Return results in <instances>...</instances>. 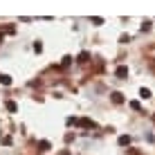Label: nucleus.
I'll list each match as a JSON object with an SVG mask.
<instances>
[{
  "label": "nucleus",
  "instance_id": "nucleus-8",
  "mask_svg": "<svg viewBox=\"0 0 155 155\" xmlns=\"http://www.w3.org/2000/svg\"><path fill=\"white\" fill-rule=\"evenodd\" d=\"M140 94H142V97H144V99H148V97H151V92H148V90H146V88H142V90H140Z\"/></svg>",
  "mask_w": 155,
  "mask_h": 155
},
{
  "label": "nucleus",
  "instance_id": "nucleus-2",
  "mask_svg": "<svg viewBox=\"0 0 155 155\" xmlns=\"http://www.w3.org/2000/svg\"><path fill=\"white\" fill-rule=\"evenodd\" d=\"M128 142H130V135H121V137H119V144H121V146H126Z\"/></svg>",
  "mask_w": 155,
  "mask_h": 155
},
{
  "label": "nucleus",
  "instance_id": "nucleus-5",
  "mask_svg": "<svg viewBox=\"0 0 155 155\" xmlns=\"http://www.w3.org/2000/svg\"><path fill=\"white\" fill-rule=\"evenodd\" d=\"M38 148H41V151H50V142H45V140H43V142L38 144Z\"/></svg>",
  "mask_w": 155,
  "mask_h": 155
},
{
  "label": "nucleus",
  "instance_id": "nucleus-1",
  "mask_svg": "<svg viewBox=\"0 0 155 155\" xmlns=\"http://www.w3.org/2000/svg\"><path fill=\"white\" fill-rule=\"evenodd\" d=\"M0 83H2V85H9V83H12V77H7V74H0Z\"/></svg>",
  "mask_w": 155,
  "mask_h": 155
},
{
  "label": "nucleus",
  "instance_id": "nucleus-4",
  "mask_svg": "<svg viewBox=\"0 0 155 155\" xmlns=\"http://www.w3.org/2000/svg\"><path fill=\"white\" fill-rule=\"evenodd\" d=\"M113 101H115V104H121V101H124V97H121L119 92H113Z\"/></svg>",
  "mask_w": 155,
  "mask_h": 155
},
{
  "label": "nucleus",
  "instance_id": "nucleus-6",
  "mask_svg": "<svg viewBox=\"0 0 155 155\" xmlns=\"http://www.w3.org/2000/svg\"><path fill=\"white\" fill-rule=\"evenodd\" d=\"M126 74H128V70H126V68H119V70H117V77H121V79H124Z\"/></svg>",
  "mask_w": 155,
  "mask_h": 155
},
{
  "label": "nucleus",
  "instance_id": "nucleus-3",
  "mask_svg": "<svg viewBox=\"0 0 155 155\" xmlns=\"http://www.w3.org/2000/svg\"><path fill=\"white\" fill-rule=\"evenodd\" d=\"M79 124H81L83 128H92L94 124H92V121H90V119H81V121H79Z\"/></svg>",
  "mask_w": 155,
  "mask_h": 155
},
{
  "label": "nucleus",
  "instance_id": "nucleus-7",
  "mask_svg": "<svg viewBox=\"0 0 155 155\" xmlns=\"http://www.w3.org/2000/svg\"><path fill=\"white\" fill-rule=\"evenodd\" d=\"M16 108H18V106H16L14 101H7V110H12V113H16Z\"/></svg>",
  "mask_w": 155,
  "mask_h": 155
}]
</instances>
